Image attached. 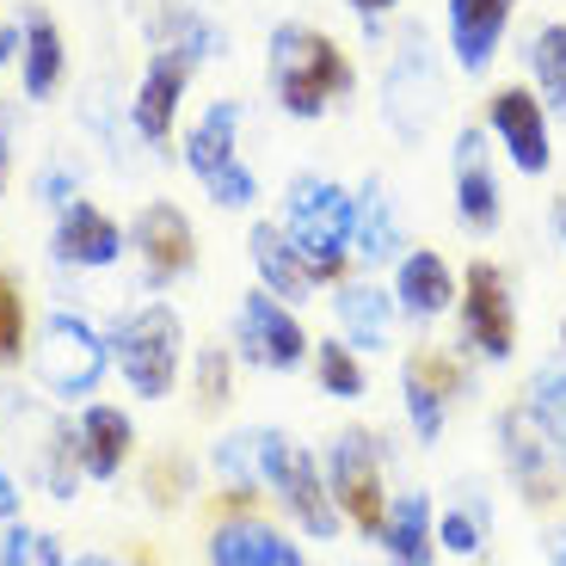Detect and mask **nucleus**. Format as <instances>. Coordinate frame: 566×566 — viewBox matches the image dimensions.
<instances>
[{"instance_id":"f257e3e1","label":"nucleus","mask_w":566,"mask_h":566,"mask_svg":"<svg viewBox=\"0 0 566 566\" xmlns=\"http://www.w3.org/2000/svg\"><path fill=\"white\" fill-rule=\"evenodd\" d=\"M265 74H271L277 105L290 117H302V124L326 117L339 99H352V86H357V69L339 50V38L321 31V25H302V19H283V25L271 31Z\"/></svg>"},{"instance_id":"f03ea898","label":"nucleus","mask_w":566,"mask_h":566,"mask_svg":"<svg viewBox=\"0 0 566 566\" xmlns=\"http://www.w3.org/2000/svg\"><path fill=\"white\" fill-rule=\"evenodd\" d=\"M352 222H357V191L321 172H296L283 191V234L296 241L302 265L314 283H339L352 271Z\"/></svg>"},{"instance_id":"7ed1b4c3","label":"nucleus","mask_w":566,"mask_h":566,"mask_svg":"<svg viewBox=\"0 0 566 566\" xmlns=\"http://www.w3.org/2000/svg\"><path fill=\"white\" fill-rule=\"evenodd\" d=\"M376 105H382V124L400 142H424L438 129L443 105H450V81H443V62L419 25H407V38L395 43V56L382 69V99Z\"/></svg>"},{"instance_id":"20e7f679","label":"nucleus","mask_w":566,"mask_h":566,"mask_svg":"<svg viewBox=\"0 0 566 566\" xmlns=\"http://www.w3.org/2000/svg\"><path fill=\"white\" fill-rule=\"evenodd\" d=\"M259 486L277 493V505L302 524V536H314V542L339 536L345 511H339V499H333V486H326L321 462H314L302 443H290L283 431H259Z\"/></svg>"},{"instance_id":"39448f33","label":"nucleus","mask_w":566,"mask_h":566,"mask_svg":"<svg viewBox=\"0 0 566 566\" xmlns=\"http://www.w3.org/2000/svg\"><path fill=\"white\" fill-rule=\"evenodd\" d=\"M241 105L234 99H216L198 124L185 129V167L198 172V185L210 191L216 210H247L259 198V179L253 167L241 160Z\"/></svg>"},{"instance_id":"423d86ee","label":"nucleus","mask_w":566,"mask_h":566,"mask_svg":"<svg viewBox=\"0 0 566 566\" xmlns=\"http://www.w3.org/2000/svg\"><path fill=\"white\" fill-rule=\"evenodd\" d=\"M185 364V321L167 302H148L117 326V369L142 400H167Z\"/></svg>"},{"instance_id":"0eeeda50","label":"nucleus","mask_w":566,"mask_h":566,"mask_svg":"<svg viewBox=\"0 0 566 566\" xmlns=\"http://www.w3.org/2000/svg\"><path fill=\"white\" fill-rule=\"evenodd\" d=\"M486 136H493V148L505 155V167L517 179H542L554 167V117H548L536 86H517V81L493 86V99H486Z\"/></svg>"},{"instance_id":"6e6552de","label":"nucleus","mask_w":566,"mask_h":566,"mask_svg":"<svg viewBox=\"0 0 566 566\" xmlns=\"http://www.w3.org/2000/svg\"><path fill=\"white\" fill-rule=\"evenodd\" d=\"M455 314H462V345L474 357L505 364L517 352V308H511V277L499 259H468Z\"/></svg>"},{"instance_id":"1a4fd4ad","label":"nucleus","mask_w":566,"mask_h":566,"mask_svg":"<svg viewBox=\"0 0 566 566\" xmlns=\"http://www.w3.org/2000/svg\"><path fill=\"white\" fill-rule=\"evenodd\" d=\"M326 486L339 499L345 524L364 530V536H382L388 517V481H382V455H376V438L369 431H345L333 450H326Z\"/></svg>"},{"instance_id":"9d476101","label":"nucleus","mask_w":566,"mask_h":566,"mask_svg":"<svg viewBox=\"0 0 566 566\" xmlns=\"http://www.w3.org/2000/svg\"><path fill=\"white\" fill-rule=\"evenodd\" d=\"M31 364H38V382L56 400H81V395H93L99 376H105V339L81 321V314H50Z\"/></svg>"},{"instance_id":"9b49d317","label":"nucleus","mask_w":566,"mask_h":566,"mask_svg":"<svg viewBox=\"0 0 566 566\" xmlns=\"http://www.w3.org/2000/svg\"><path fill=\"white\" fill-rule=\"evenodd\" d=\"M450 198H455V222L468 234H493L505 222V191L493 172V136L486 124H462L450 142Z\"/></svg>"},{"instance_id":"f8f14e48","label":"nucleus","mask_w":566,"mask_h":566,"mask_svg":"<svg viewBox=\"0 0 566 566\" xmlns=\"http://www.w3.org/2000/svg\"><path fill=\"white\" fill-rule=\"evenodd\" d=\"M499 450H505L511 481H517V493H524L530 505H554V499L566 493V450L530 419V407L499 412Z\"/></svg>"},{"instance_id":"ddd939ff","label":"nucleus","mask_w":566,"mask_h":566,"mask_svg":"<svg viewBox=\"0 0 566 566\" xmlns=\"http://www.w3.org/2000/svg\"><path fill=\"white\" fill-rule=\"evenodd\" d=\"M234 339H241V352L253 357L259 369H302V364H308V333H302L296 308L277 302L271 290H247V296H241Z\"/></svg>"},{"instance_id":"4468645a","label":"nucleus","mask_w":566,"mask_h":566,"mask_svg":"<svg viewBox=\"0 0 566 566\" xmlns=\"http://www.w3.org/2000/svg\"><path fill=\"white\" fill-rule=\"evenodd\" d=\"M517 19V0H443V38H450V62L481 81L493 74L499 50H505V31Z\"/></svg>"},{"instance_id":"2eb2a0df","label":"nucleus","mask_w":566,"mask_h":566,"mask_svg":"<svg viewBox=\"0 0 566 566\" xmlns=\"http://www.w3.org/2000/svg\"><path fill=\"white\" fill-rule=\"evenodd\" d=\"M462 395V364L450 352H412L400 364V400H407V424L419 443H438L450 424V400Z\"/></svg>"},{"instance_id":"dca6fc26","label":"nucleus","mask_w":566,"mask_h":566,"mask_svg":"<svg viewBox=\"0 0 566 566\" xmlns=\"http://www.w3.org/2000/svg\"><path fill=\"white\" fill-rule=\"evenodd\" d=\"M462 296V271L438 253V247H407L395 259V308L400 321L424 326V321H443Z\"/></svg>"},{"instance_id":"f3484780","label":"nucleus","mask_w":566,"mask_h":566,"mask_svg":"<svg viewBox=\"0 0 566 566\" xmlns=\"http://www.w3.org/2000/svg\"><path fill=\"white\" fill-rule=\"evenodd\" d=\"M129 247H136L142 265H148V283H172L198 265V228H191V216L167 198L142 203L136 228H129Z\"/></svg>"},{"instance_id":"a211bd4d","label":"nucleus","mask_w":566,"mask_h":566,"mask_svg":"<svg viewBox=\"0 0 566 566\" xmlns=\"http://www.w3.org/2000/svg\"><path fill=\"white\" fill-rule=\"evenodd\" d=\"M185 81H191V62H185L179 50H155V56H148L136 99H129V124H136L142 142L172 136V117H179V105H185Z\"/></svg>"},{"instance_id":"6ab92c4d","label":"nucleus","mask_w":566,"mask_h":566,"mask_svg":"<svg viewBox=\"0 0 566 566\" xmlns=\"http://www.w3.org/2000/svg\"><path fill=\"white\" fill-rule=\"evenodd\" d=\"M210 566H308L302 548L283 530H271L265 517H222L210 530Z\"/></svg>"},{"instance_id":"aec40b11","label":"nucleus","mask_w":566,"mask_h":566,"mask_svg":"<svg viewBox=\"0 0 566 566\" xmlns=\"http://www.w3.org/2000/svg\"><path fill=\"white\" fill-rule=\"evenodd\" d=\"M247 259H253V271H259V290H271V296L290 302V308L321 290L314 271L302 265L296 241L283 234V222H253V234H247Z\"/></svg>"},{"instance_id":"412c9836","label":"nucleus","mask_w":566,"mask_h":566,"mask_svg":"<svg viewBox=\"0 0 566 566\" xmlns=\"http://www.w3.org/2000/svg\"><path fill=\"white\" fill-rule=\"evenodd\" d=\"M407 253V234H400V210H395V191L382 179H364L357 185V222H352V259L369 271L395 265Z\"/></svg>"},{"instance_id":"4be33fe9","label":"nucleus","mask_w":566,"mask_h":566,"mask_svg":"<svg viewBox=\"0 0 566 566\" xmlns=\"http://www.w3.org/2000/svg\"><path fill=\"white\" fill-rule=\"evenodd\" d=\"M333 314H339V339L352 352H388L395 345V290L382 283H345L339 296H333Z\"/></svg>"},{"instance_id":"5701e85b","label":"nucleus","mask_w":566,"mask_h":566,"mask_svg":"<svg viewBox=\"0 0 566 566\" xmlns=\"http://www.w3.org/2000/svg\"><path fill=\"white\" fill-rule=\"evenodd\" d=\"M395 566H438V511H431V493H395L382 517V536Z\"/></svg>"},{"instance_id":"b1692460","label":"nucleus","mask_w":566,"mask_h":566,"mask_svg":"<svg viewBox=\"0 0 566 566\" xmlns=\"http://www.w3.org/2000/svg\"><path fill=\"white\" fill-rule=\"evenodd\" d=\"M56 259L62 265H117L124 259V228L112 222V216L99 210V203H69L56 222Z\"/></svg>"},{"instance_id":"393cba45","label":"nucleus","mask_w":566,"mask_h":566,"mask_svg":"<svg viewBox=\"0 0 566 566\" xmlns=\"http://www.w3.org/2000/svg\"><path fill=\"white\" fill-rule=\"evenodd\" d=\"M129 443H136V424L124 419V407H86L81 412V468L93 481H112L124 468Z\"/></svg>"},{"instance_id":"a878e982","label":"nucleus","mask_w":566,"mask_h":566,"mask_svg":"<svg viewBox=\"0 0 566 566\" xmlns=\"http://www.w3.org/2000/svg\"><path fill=\"white\" fill-rule=\"evenodd\" d=\"M25 99H50L62 86V69H69V50H62V31L50 13H31L25 19Z\"/></svg>"},{"instance_id":"bb28decb","label":"nucleus","mask_w":566,"mask_h":566,"mask_svg":"<svg viewBox=\"0 0 566 566\" xmlns=\"http://www.w3.org/2000/svg\"><path fill=\"white\" fill-rule=\"evenodd\" d=\"M530 86L542 93L548 117L566 124V19H548V25H536V38H530Z\"/></svg>"},{"instance_id":"cd10ccee","label":"nucleus","mask_w":566,"mask_h":566,"mask_svg":"<svg viewBox=\"0 0 566 566\" xmlns=\"http://www.w3.org/2000/svg\"><path fill=\"white\" fill-rule=\"evenodd\" d=\"M314 382H321V395H333V400H364L369 369L345 339H321L314 345Z\"/></svg>"},{"instance_id":"c85d7f7f","label":"nucleus","mask_w":566,"mask_h":566,"mask_svg":"<svg viewBox=\"0 0 566 566\" xmlns=\"http://www.w3.org/2000/svg\"><path fill=\"white\" fill-rule=\"evenodd\" d=\"M486 536H493V524H486V499L468 493L462 505H450L438 517V548L443 554H462V560H481L486 554Z\"/></svg>"},{"instance_id":"c756f323","label":"nucleus","mask_w":566,"mask_h":566,"mask_svg":"<svg viewBox=\"0 0 566 566\" xmlns=\"http://www.w3.org/2000/svg\"><path fill=\"white\" fill-rule=\"evenodd\" d=\"M530 419L566 450V364H536L530 369Z\"/></svg>"},{"instance_id":"7c9ffc66","label":"nucleus","mask_w":566,"mask_h":566,"mask_svg":"<svg viewBox=\"0 0 566 566\" xmlns=\"http://www.w3.org/2000/svg\"><path fill=\"white\" fill-rule=\"evenodd\" d=\"M160 50H179L185 62H210L216 50H222V38H216V25H203L198 13H185V7H172V13H160Z\"/></svg>"},{"instance_id":"2f4dec72","label":"nucleus","mask_w":566,"mask_h":566,"mask_svg":"<svg viewBox=\"0 0 566 566\" xmlns=\"http://www.w3.org/2000/svg\"><path fill=\"white\" fill-rule=\"evenodd\" d=\"M25 357V296H19L13 271L0 265V369Z\"/></svg>"},{"instance_id":"473e14b6","label":"nucleus","mask_w":566,"mask_h":566,"mask_svg":"<svg viewBox=\"0 0 566 566\" xmlns=\"http://www.w3.org/2000/svg\"><path fill=\"white\" fill-rule=\"evenodd\" d=\"M198 395L210 400V407H216V400L228 395V352H222V345L198 357Z\"/></svg>"},{"instance_id":"72a5a7b5","label":"nucleus","mask_w":566,"mask_h":566,"mask_svg":"<svg viewBox=\"0 0 566 566\" xmlns=\"http://www.w3.org/2000/svg\"><path fill=\"white\" fill-rule=\"evenodd\" d=\"M31 554H38V536H31V530H7V536H0V566H25Z\"/></svg>"},{"instance_id":"f704fd0d","label":"nucleus","mask_w":566,"mask_h":566,"mask_svg":"<svg viewBox=\"0 0 566 566\" xmlns=\"http://www.w3.org/2000/svg\"><path fill=\"white\" fill-rule=\"evenodd\" d=\"M345 7H352L364 25H369V19H395L400 13V0H345Z\"/></svg>"},{"instance_id":"c9c22d12","label":"nucleus","mask_w":566,"mask_h":566,"mask_svg":"<svg viewBox=\"0 0 566 566\" xmlns=\"http://www.w3.org/2000/svg\"><path fill=\"white\" fill-rule=\"evenodd\" d=\"M19 43H25V31H19V25H0V69L13 62V50H19Z\"/></svg>"},{"instance_id":"e433bc0d","label":"nucleus","mask_w":566,"mask_h":566,"mask_svg":"<svg viewBox=\"0 0 566 566\" xmlns=\"http://www.w3.org/2000/svg\"><path fill=\"white\" fill-rule=\"evenodd\" d=\"M548 222H554V241H560V253H566V198L548 203Z\"/></svg>"},{"instance_id":"4c0bfd02","label":"nucleus","mask_w":566,"mask_h":566,"mask_svg":"<svg viewBox=\"0 0 566 566\" xmlns=\"http://www.w3.org/2000/svg\"><path fill=\"white\" fill-rule=\"evenodd\" d=\"M548 566H566V530H554V536H548Z\"/></svg>"},{"instance_id":"58836bf2","label":"nucleus","mask_w":566,"mask_h":566,"mask_svg":"<svg viewBox=\"0 0 566 566\" xmlns=\"http://www.w3.org/2000/svg\"><path fill=\"white\" fill-rule=\"evenodd\" d=\"M13 505H19V499H13V481L0 474V517H13Z\"/></svg>"},{"instance_id":"ea45409f","label":"nucleus","mask_w":566,"mask_h":566,"mask_svg":"<svg viewBox=\"0 0 566 566\" xmlns=\"http://www.w3.org/2000/svg\"><path fill=\"white\" fill-rule=\"evenodd\" d=\"M7 167H13V148H7V129H0V191H7Z\"/></svg>"},{"instance_id":"a19ab883","label":"nucleus","mask_w":566,"mask_h":566,"mask_svg":"<svg viewBox=\"0 0 566 566\" xmlns=\"http://www.w3.org/2000/svg\"><path fill=\"white\" fill-rule=\"evenodd\" d=\"M74 566H117V560H105V554H86V560H74Z\"/></svg>"},{"instance_id":"79ce46f5","label":"nucleus","mask_w":566,"mask_h":566,"mask_svg":"<svg viewBox=\"0 0 566 566\" xmlns=\"http://www.w3.org/2000/svg\"><path fill=\"white\" fill-rule=\"evenodd\" d=\"M560 345H566V326H560Z\"/></svg>"}]
</instances>
